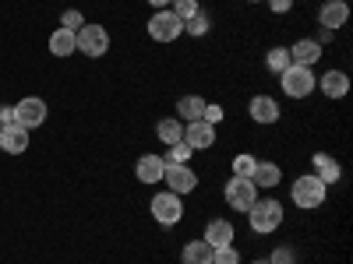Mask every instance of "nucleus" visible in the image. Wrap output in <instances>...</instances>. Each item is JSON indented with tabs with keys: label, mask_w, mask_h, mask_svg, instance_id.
<instances>
[{
	"label": "nucleus",
	"mask_w": 353,
	"mask_h": 264,
	"mask_svg": "<svg viewBox=\"0 0 353 264\" xmlns=\"http://www.w3.org/2000/svg\"><path fill=\"white\" fill-rule=\"evenodd\" d=\"M248 222H251L254 232H261V236L265 232H276L283 226V204L276 197H258L248 208Z\"/></svg>",
	"instance_id": "obj_1"
},
{
	"label": "nucleus",
	"mask_w": 353,
	"mask_h": 264,
	"mask_svg": "<svg viewBox=\"0 0 353 264\" xmlns=\"http://www.w3.org/2000/svg\"><path fill=\"white\" fill-rule=\"evenodd\" d=\"M290 197H293V204H297V208H321V204H325V197H329V187L318 180L314 173H307V176H297V180H293V190H290Z\"/></svg>",
	"instance_id": "obj_2"
},
{
	"label": "nucleus",
	"mask_w": 353,
	"mask_h": 264,
	"mask_svg": "<svg viewBox=\"0 0 353 264\" xmlns=\"http://www.w3.org/2000/svg\"><path fill=\"white\" fill-rule=\"evenodd\" d=\"M279 81H283V92H286L290 99H307V96L314 92L318 74H314L311 67H304V64H290V67L279 74Z\"/></svg>",
	"instance_id": "obj_3"
},
{
	"label": "nucleus",
	"mask_w": 353,
	"mask_h": 264,
	"mask_svg": "<svg viewBox=\"0 0 353 264\" xmlns=\"http://www.w3.org/2000/svg\"><path fill=\"white\" fill-rule=\"evenodd\" d=\"M152 219L163 226V229H173L176 222L184 219V204H181V194L173 190H159L152 197Z\"/></svg>",
	"instance_id": "obj_4"
},
{
	"label": "nucleus",
	"mask_w": 353,
	"mask_h": 264,
	"mask_svg": "<svg viewBox=\"0 0 353 264\" xmlns=\"http://www.w3.org/2000/svg\"><path fill=\"white\" fill-rule=\"evenodd\" d=\"M254 201H258V187L251 184V176H233L226 184V204L233 212H248Z\"/></svg>",
	"instance_id": "obj_5"
},
{
	"label": "nucleus",
	"mask_w": 353,
	"mask_h": 264,
	"mask_svg": "<svg viewBox=\"0 0 353 264\" xmlns=\"http://www.w3.org/2000/svg\"><path fill=\"white\" fill-rule=\"evenodd\" d=\"M181 32H184V21L176 18L170 8H163V11H156V14L149 18V36H152L156 43H173Z\"/></svg>",
	"instance_id": "obj_6"
},
{
	"label": "nucleus",
	"mask_w": 353,
	"mask_h": 264,
	"mask_svg": "<svg viewBox=\"0 0 353 264\" xmlns=\"http://www.w3.org/2000/svg\"><path fill=\"white\" fill-rule=\"evenodd\" d=\"M78 50L85 53V56H106V50H110V32L103 25H81L78 28Z\"/></svg>",
	"instance_id": "obj_7"
},
{
	"label": "nucleus",
	"mask_w": 353,
	"mask_h": 264,
	"mask_svg": "<svg viewBox=\"0 0 353 264\" xmlns=\"http://www.w3.org/2000/svg\"><path fill=\"white\" fill-rule=\"evenodd\" d=\"M14 124H18V127H25V131L43 127V124H46V102H43L39 96L21 99V102L14 106Z\"/></svg>",
	"instance_id": "obj_8"
},
{
	"label": "nucleus",
	"mask_w": 353,
	"mask_h": 264,
	"mask_svg": "<svg viewBox=\"0 0 353 264\" xmlns=\"http://www.w3.org/2000/svg\"><path fill=\"white\" fill-rule=\"evenodd\" d=\"M184 144L191 152H205V148H212L216 144V127L212 124H205V120H191L184 127Z\"/></svg>",
	"instance_id": "obj_9"
},
{
	"label": "nucleus",
	"mask_w": 353,
	"mask_h": 264,
	"mask_svg": "<svg viewBox=\"0 0 353 264\" xmlns=\"http://www.w3.org/2000/svg\"><path fill=\"white\" fill-rule=\"evenodd\" d=\"M163 180H166V190H173V194H191L194 187H198V176H194V169L191 166H166V173H163Z\"/></svg>",
	"instance_id": "obj_10"
},
{
	"label": "nucleus",
	"mask_w": 353,
	"mask_h": 264,
	"mask_svg": "<svg viewBox=\"0 0 353 264\" xmlns=\"http://www.w3.org/2000/svg\"><path fill=\"white\" fill-rule=\"evenodd\" d=\"M346 21H350V4L346 0H329V4H321L318 25L325 28V32H336V28H343Z\"/></svg>",
	"instance_id": "obj_11"
},
{
	"label": "nucleus",
	"mask_w": 353,
	"mask_h": 264,
	"mask_svg": "<svg viewBox=\"0 0 353 264\" xmlns=\"http://www.w3.org/2000/svg\"><path fill=\"white\" fill-rule=\"evenodd\" d=\"M163 173H166V162H163V155H141L138 162H134V176H138V184H159L163 180Z\"/></svg>",
	"instance_id": "obj_12"
},
{
	"label": "nucleus",
	"mask_w": 353,
	"mask_h": 264,
	"mask_svg": "<svg viewBox=\"0 0 353 264\" xmlns=\"http://www.w3.org/2000/svg\"><path fill=\"white\" fill-rule=\"evenodd\" d=\"M248 113H251L254 124H276L279 120V102L272 96H254L248 102Z\"/></svg>",
	"instance_id": "obj_13"
},
{
	"label": "nucleus",
	"mask_w": 353,
	"mask_h": 264,
	"mask_svg": "<svg viewBox=\"0 0 353 264\" xmlns=\"http://www.w3.org/2000/svg\"><path fill=\"white\" fill-rule=\"evenodd\" d=\"M279 180H283V169L276 166V162H254V169H251V184L258 187V190H272V187H279Z\"/></svg>",
	"instance_id": "obj_14"
},
{
	"label": "nucleus",
	"mask_w": 353,
	"mask_h": 264,
	"mask_svg": "<svg viewBox=\"0 0 353 264\" xmlns=\"http://www.w3.org/2000/svg\"><path fill=\"white\" fill-rule=\"evenodd\" d=\"M233 236H237V229H233L226 219H212L209 226H205V236H201V240L216 250V247H230V243H233Z\"/></svg>",
	"instance_id": "obj_15"
},
{
	"label": "nucleus",
	"mask_w": 353,
	"mask_h": 264,
	"mask_svg": "<svg viewBox=\"0 0 353 264\" xmlns=\"http://www.w3.org/2000/svg\"><path fill=\"white\" fill-rule=\"evenodd\" d=\"M314 88H321L329 99H343L350 92V78H346V71H325L314 81Z\"/></svg>",
	"instance_id": "obj_16"
},
{
	"label": "nucleus",
	"mask_w": 353,
	"mask_h": 264,
	"mask_svg": "<svg viewBox=\"0 0 353 264\" xmlns=\"http://www.w3.org/2000/svg\"><path fill=\"white\" fill-rule=\"evenodd\" d=\"M314 176H318V180L321 184H325V187H332V184H339V176H343V169H339V162L329 155V152H314Z\"/></svg>",
	"instance_id": "obj_17"
},
{
	"label": "nucleus",
	"mask_w": 353,
	"mask_h": 264,
	"mask_svg": "<svg viewBox=\"0 0 353 264\" xmlns=\"http://www.w3.org/2000/svg\"><path fill=\"white\" fill-rule=\"evenodd\" d=\"M50 53L53 56L78 53V32H71V28H53V32H50Z\"/></svg>",
	"instance_id": "obj_18"
},
{
	"label": "nucleus",
	"mask_w": 353,
	"mask_h": 264,
	"mask_svg": "<svg viewBox=\"0 0 353 264\" xmlns=\"http://www.w3.org/2000/svg\"><path fill=\"white\" fill-rule=\"evenodd\" d=\"M286 50H290V60H293V64H304V67H311L318 56L325 53L314 39H301V43H293V46H286Z\"/></svg>",
	"instance_id": "obj_19"
},
{
	"label": "nucleus",
	"mask_w": 353,
	"mask_h": 264,
	"mask_svg": "<svg viewBox=\"0 0 353 264\" xmlns=\"http://www.w3.org/2000/svg\"><path fill=\"white\" fill-rule=\"evenodd\" d=\"M181 264H212V247L205 240H188L181 250Z\"/></svg>",
	"instance_id": "obj_20"
},
{
	"label": "nucleus",
	"mask_w": 353,
	"mask_h": 264,
	"mask_svg": "<svg viewBox=\"0 0 353 264\" xmlns=\"http://www.w3.org/2000/svg\"><path fill=\"white\" fill-rule=\"evenodd\" d=\"M0 134H4V152H11V155H21V152L28 148V131H25V127L11 124V127H4Z\"/></svg>",
	"instance_id": "obj_21"
},
{
	"label": "nucleus",
	"mask_w": 353,
	"mask_h": 264,
	"mask_svg": "<svg viewBox=\"0 0 353 264\" xmlns=\"http://www.w3.org/2000/svg\"><path fill=\"white\" fill-rule=\"evenodd\" d=\"M156 138H159L163 144H181V141H184V124L173 120V116H170V120H159V124H156Z\"/></svg>",
	"instance_id": "obj_22"
},
{
	"label": "nucleus",
	"mask_w": 353,
	"mask_h": 264,
	"mask_svg": "<svg viewBox=\"0 0 353 264\" xmlns=\"http://www.w3.org/2000/svg\"><path fill=\"white\" fill-rule=\"evenodd\" d=\"M201 109H205V99L201 96H184L181 102H176V116H181V120H201Z\"/></svg>",
	"instance_id": "obj_23"
},
{
	"label": "nucleus",
	"mask_w": 353,
	"mask_h": 264,
	"mask_svg": "<svg viewBox=\"0 0 353 264\" xmlns=\"http://www.w3.org/2000/svg\"><path fill=\"white\" fill-rule=\"evenodd\" d=\"M290 64H293V60H290V50H286V46H276V50L265 53V67H269L272 74H283Z\"/></svg>",
	"instance_id": "obj_24"
},
{
	"label": "nucleus",
	"mask_w": 353,
	"mask_h": 264,
	"mask_svg": "<svg viewBox=\"0 0 353 264\" xmlns=\"http://www.w3.org/2000/svg\"><path fill=\"white\" fill-rule=\"evenodd\" d=\"M166 166H188L191 162V148H188V144L181 141V144H170V155L163 159Z\"/></svg>",
	"instance_id": "obj_25"
},
{
	"label": "nucleus",
	"mask_w": 353,
	"mask_h": 264,
	"mask_svg": "<svg viewBox=\"0 0 353 264\" xmlns=\"http://www.w3.org/2000/svg\"><path fill=\"white\" fill-rule=\"evenodd\" d=\"M184 32H191V36H205V32H209V14L198 11L194 18H188V21H184Z\"/></svg>",
	"instance_id": "obj_26"
},
{
	"label": "nucleus",
	"mask_w": 353,
	"mask_h": 264,
	"mask_svg": "<svg viewBox=\"0 0 353 264\" xmlns=\"http://www.w3.org/2000/svg\"><path fill=\"white\" fill-rule=\"evenodd\" d=\"M176 18H181V21H188V18H194L201 8H198V0H173V8H170Z\"/></svg>",
	"instance_id": "obj_27"
},
{
	"label": "nucleus",
	"mask_w": 353,
	"mask_h": 264,
	"mask_svg": "<svg viewBox=\"0 0 353 264\" xmlns=\"http://www.w3.org/2000/svg\"><path fill=\"white\" fill-rule=\"evenodd\" d=\"M212 264H241V254H237V247H216L212 250Z\"/></svg>",
	"instance_id": "obj_28"
},
{
	"label": "nucleus",
	"mask_w": 353,
	"mask_h": 264,
	"mask_svg": "<svg viewBox=\"0 0 353 264\" xmlns=\"http://www.w3.org/2000/svg\"><path fill=\"white\" fill-rule=\"evenodd\" d=\"M223 116H226V113H223V106H219V102H205V109H201V120H205V124L219 127V124H223Z\"/></svg>",
	"instance_id": "obj_29"
},
{
	"label": "nucleus",
	"mask_w": 353,
	"mask_h": 264,
	"mask_svg": "<svg viewBox=\"0 0 353 264\" xmlns=\"http://www.w3.org/2000/svg\"><path fill=\"white\" fill-rule=\"evenodd\" d=\"M254 162H258V159H254V155H248V152H244V155H237V159H233V176H251Z\"/></svg>",
	"instance_id": "obj_30"
},
{
	"label": "nucleus",
	"mask_w": 353,
	"mask_h": 264,
	"mask_svg": "<svg viewBox=\"0 0 353 264\" xmlns=\"http://www.w3.org/2000/svg\"><path fill=\"white\" fill-rule=\"evenodd\" d=\"M81 25H85L81 11H74V8H71V11H64V14H61V28H71V32H78Z\"/></svg>",
	"instance_id": "obj_31"
},
{
	"label": "nucleus",
	"mask_w": 353,
	"mask_h": 264,
	"mask_svg": "<svg viewBox=\"0 0 353 264\" xmlns=\"http://www.w3.org/2000/svg\"><path fill=\"white\" fill-rule=\"evenodd\" d=\"M269 264H297V254L290 247H276V254L269 257Z\"/></svg>",
	"instance_id": "obj_32"
},
{
	"label": "nucleus",
	"mask_w": 353,
	"mask_h": 264,
	"mask_svg": "<svg viewBox=\"0 0 353 264\" xmlns=\"http://www.w3.org/2000/svg\"><path fill=\"white\" fill-rule=\"evenodd\" d=\"M14 124V106H0V131Z\"/></svg>",
	"instance_id": "obj_33"
},
{
	"label": "nucleus",
	"mask_w": 353,
	"mask_h": 264,
	"mask_svg": "<svg viewBox=\"0 0 353 264\" xmlns=\"http://www.w3.org/2000/svg\"><path fill=\"white\" fill-rule=\"evenodd\" d=\"M269 8H272L276 14H286V11L293 8V0H269Z\"/></svg>",
	"instance_id": "obj_34"
},
{
	"label": "nucleus",
	"mask_w": 353,
	"mask_h": 264,
	"mask_svg": "<svg viewBox=\"0 0 353 264\" xmlns=\"http://www.w3.org/2000/svg\"><path fill=\"white\" fill-rule=\"evenodd\" d=\"M145 4H152L156 11H163V8H170V4H173V0H145Z\"/></svg>",
	"instance_id": "obj_35"
},
{
	"label": "nucleus",
	"mask_w": 353,
	"mask_h": 264,
	"mask_svg": "<svg viewBox=\"0 0 353 264\" xmlns=\"http://www.w3.org/2000/svg\"><path fill=\"white\" fill-rule=\"evenodd\" d=\"M251 264H269V261H251Z\"/></svg>",
	"instance_id": "obj_36"
},
{
	"label": "nucleus",
	"mask_w": 353,
	"mask_h": 264,
	"mask_svg": "<svg viewBox=\"0 0 353 264\" xmlns=\"http://www.w3.org/2000/svg\"><path fill=\"white\" fill-rule=\"evenodd\" d=\"M0 148H4V134H0Z\"/></svg>",
	"instance_id": "obj_37"
},
{
	"label": "nucleus",
	"mask_w": 353,
	"mask_h": 264,
	"mask_svg": "<svg viewBox=\"0 0 353 264\" xmlns=\"http://www.w3.org/2000/svg\"><path fill=\"white\" fill-rule=\"evenodd\" d=\"M248 4H258V0H248Z\"/></svg>",
	"instance_id": "obj_38"
}]
</instances>
